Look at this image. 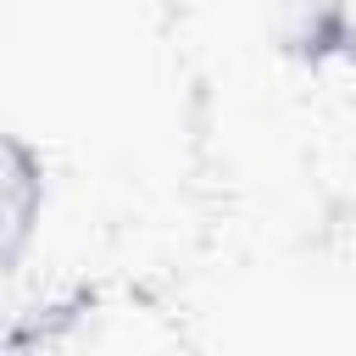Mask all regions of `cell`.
<instances>
[{"label":"cell","instance_id":"cell-1","mask_svg":"<svg viewBox=\"0 0 356 356\" xmlns=\"http://www.w3.org/2000/svg\"><path fill=\"white\" fill-rule=\"evenodd\" d=\"M44 200H50V184H44L39 150L17 128H0V273H11L39 239Z\"/></svg>","mask_w":356,"mask_h":356}]
</instances>
